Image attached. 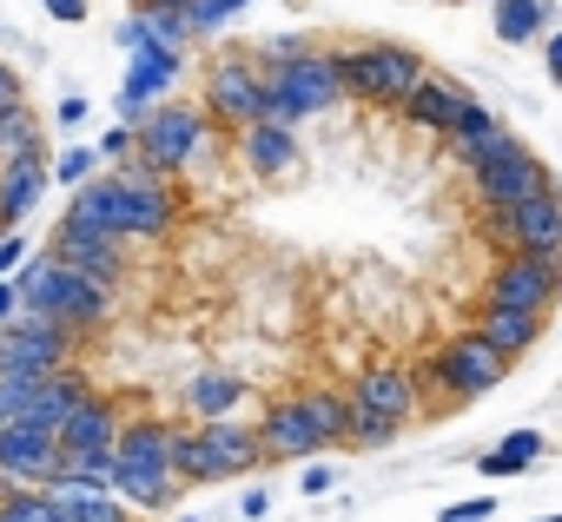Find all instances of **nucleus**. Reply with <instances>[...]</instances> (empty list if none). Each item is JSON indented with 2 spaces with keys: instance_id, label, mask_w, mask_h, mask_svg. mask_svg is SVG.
<instances>
[{
  "instance_id": "nucleus-2",
  "label": "nucleus",
  "mask_w": 562,
  "mask_h": 522,
  "mask_svg": "<svg viewBox=\"0 0 562 522\" xmlns=\"http://www.w3.org/2000/svg\"><path fill=\"white\" fill-rule=\"evenodd\" d=\"M14 285H21V311L54 318V325H67L74 338H87V331H100V325L113 318V285H100V279L60 265V258H47V251L21 258Z\"/></svg>"
},
{
  "instance_id": "nucleus-39",
  "label": "nucleus",
  "mask_w": 562,
  "mask_h": 522,
  "mask_svg": "<svg viewBox=\"0 0 562 522\" xmlns=\"http://www.w3.org/2000/svg\"><path fill=\"white\" fill-rule=\"evenodd\" d=\"M331 483H338V469H331V463H312V456H305V476H299V496H331Z\"/></svg>"
},
{
  "instance_id": "nucleus-46",
  "label": "nucleus",
  "mask_w": 562,
  "mask_h": 522,
  "mask_svg": "<svg viewBox=\"0 0 562 522\" xmlns=\"http://www.w3.org/2000/svg\"><path fill=\"white\" fill-rule=\"evenodd\" d=\"M54 120H60V126H87V100H60Z\"/></svg>"
},
{
  "instance_id": "nucleus-54",
  "label": "nucleus",
  "mask_w": 562,
  "mask_h": 522,
  "mask_svg": "<svg viewBox=\"0 0 562 522\" xmlns=\"http://www.w3.org/2000/svg\"><path fill=\"white\" fill-rule=\"evenodd\" d=\"M133 522H139V515H133Z\"/></svg>"
},
{
  "instance_id": "nucleus-52",
  "label": "nucleus",
  "mask_w": 562,
  "mask_h": 522,
  "mask_svg": "<svg viewBox=\"0 0 562 522\" xmlns=\"http://www.w3.org/2000/svg\"><path fill=\"white\" fill-rule=\"evenodd\" d=\"M186 522H199V515H186Z\"/></svg>"
},
{
  "instance_id": "nucleus-24",
  "label": "nucleus",
  "mask_w": 562,
  "mask_h": 522,
  "mask_svg": "<svg viewBox=\"0 0 562 522\" xmlns=\"http://www.w3.org/2000/svg\"><path fill=\"white\" fill-rule=\"evenodd\" d=\"M113 496H126L139 515H153V509H172L179 502V476L172 469H153V463H113Z\"/></svg>"
},
{
  "instance_id": "nucleus-20",
  "label": "nucleus",
  "mask_w": 562,
  "mask_h": 522,
  "mask_svg": "<svg viewBox=\"0 0 562 522\" xmlns=\"http://www.w3.org/2000/svg\"><path fill=\"white\" fill-rule=\"evenodd\" d=\"M238 152H245V166H251L258 179H278V172H292V166H299V133L258 120V126L238 133Z\"/></svg>"
},
{
  "instance_id": "nucleus-11",
  "label": "nucleus",
  "mask_w": 562,
  "mask_h": 522,
  "mask_svg": "<svg viewBox=\"0 0 562 522\" xmlns=\"http://www.w3.org/2000/svg\"><path fill=\"white\" fill-rule=\"evenodd\" d=\"M179 73H186V47H166V41L139 34V47H133V60H126V80H120V120L153 113L159 93L179 87Z\"/></svg>"
},
{
  "instance_id": "nucleus-51",
  "label": "nucleus",
  "mask_w": 562,
  "mask_h": 522,
  "mask_svg": "<svg viewBox=\"0 0 562 522\" xmlns=\"http://www.w3.org/2000/svg\"><path fill=\"white\" fill-rule=\"evenodd\" d=\"M536 522H562V515H536Z\"/></svg>"
},
{
  "instance_id": "nucleus-21",
  "label": "nucleus",
  "mask_w": 562,
  "mask_h": 522,
  "mask_svg": "<svg viewBox=\"0 0 562 522\" xmlns=\"http://www.w3.org/2000/svg\"><path fill=\"white\" fill-rule=\"evenodd\" d=\"M47 159L41 152H27V159H8V166H0V218H8V225H21L34 205H41V192H47Z\"/></svg>"
},
{
  "instance_id": "nucleus-53",
  "label": "nucleus",
  "mask_w": 562,
  "mask_h": 522,
  "mask_svg": "<svg viewBox=\"0 0 562 522\" xmlns=\"http://www.w3.org/2000/svg\"><path fill=\"white\" fill-rule=\"evenodd\" d=\"M133 8H139V0H133Z\"/></svg>"
},
{
  "instance_id": "nucleus-17",
  "label": "nucleus",
  "mask_w": 562,
  "mask_h": 522,
  "mask_svg": "<svg viewBox=\"0 0 562 522\" xmlns=\"http://www.w3.org/2000/svg\"><path fill=\"white\" fill-rule=\"evenodd\" d=\"M443 139H450V159H457L463 172H470V166H490V159H496V152H509V146H522V139H516L490 106H470V113H463V126H457V133H443Z\"/></svg>"
},
{
  "instance_id": "nucleus-30",
  "label": "nucleus",
  "mask_w": 562,
  "mask_h": 522,
  "mask_svg": "<svg viewBox=\"0 0 562 522\" xmlns=\"http://www.w3.org/2000/svg\"><path fill=\"white\" fill-rule=\"evenodd\" d=\"M542 443H549L542 430H509V436L476 463V469H483V476H516V469H529V463L542 456Z\"/></svg>"
},
{
  "instance_id": "nucleus-41",
  "label": "nucleus",
  "mask_w": 562,
  "mask_h": 522,
  "mask_svg": "<svg viewBox=\"0 0 562 522\" xmlns=\"http://www.w3.org/2000/svg\"><path fill=\"white\" fill-rule=\"evenodd\" d=\"M133 146H139V133H133V120H126V126H113V133L100 139V159H126Z\"/></svg>"
},
{
  "instance_id": "nucleus-15",
  "label": "nucleus",
  "mask_w": 562,
  "mask_h": 522,
  "mask_svg": "<svg viewBox=\"0 0 562 522\" xmlns=\"http://www.w3.org/2000/svg\"><path fill=\"white\" fill-rule=\"evenodd\" d=\"M470 179H476V198H483V205H522L529 192L549 185V172H542V159H536L529 146H509V152H496L490 166H470Z\"/></svg>"
},
{
  "instance_id": "nucleus-7",
  "label": "nucleus",
  "mask_w": 562,
  "mask_h": 522,
  "mask_svg": "<svg viewBox=\"0 0 562 522\" xmlns=\"http://www.w3.org/2000/svg\"><path fill=\"white\" fill-rule=\"evenodd\" d=\"M133 133H139V152L146 159H159L166 172H186L199 152H205V139H212V113L199 106H153V113H139L133 120Z\"/></svg>"
},
{
  "instance_id": "nucleus-22",
  "label": "nucleus",
  "mask_w": 562,
  "mask_h": 522,
  "mask_svg": "<svg viewBox=\"0 0 562 522\" xmlns=\"http://www.w3.org/2000/svg\"><path fill=\"white\" fill-rule=\"evenodd\" d=\"M476 338L490 344V351H503V358H522L536 338H542V311H516V305H483V318H476Z\"/></svg>"
},
{
  "instance_id": "nucleus-47",
  "label": "nucleus",
  "mask_w": 562,
  "mask_h": 522,
  "mask_svg": "<svg viewBox=\"0 0 562 522\" xmlns=\"http://www.w3.org/2000/svg\"><path fill=\"white\" fill-rule=\"evenodd\" d=\"M192 0H139V14H186Z\"/></svg>"
},
{
  "instance_id": "nucleus-26",
  "label": "nucleus",
  "mask_w": 562,
  "mask_h": 522,
  "mask_svg": "<svg viewBox=\"0 0 562 522\" xmlns=\"http://www.w3.org/2000/svg\"><path fill=\"white\" fill-rule=\"evenodd\" d=\"M113 463H153V469H172V423H159V417L126 423L120 443H113ZM172 476H179V469H172Z\"/></svg>"
},
{
  "instance_id": "nucleus-42",
  "label": "nucleus",
  "mask_w": 562,
  "mask_h": 522,
  "mask_svg": "<svg viewBox=\"0 0 562 522\" xmlns=\"http://www.w3.org/2000/svg\"><path fill=\"white\" fill-rule=\"evenodd\" d=\"M21 258H27V245H21V231H8V238H0V279H14Z\"/></svg>"
},
{
  "instance_id": "nucleus-6",
  "label": "nucleus",
  "mask_w": 562,
  "mask_h": 522,
  "mask_svg": "<svg viewBox=\"0 0 562 522\" xmlns=\"http://www.w3.org/2000/svg\"><path fill=\"white\" fill-rule=\"evenodd\" d=\"M205 113H212V126H232V133L258 126L265 120V67L245 54L212 60L205 67Z\"/></svg>"
},
{
  "instance_id": "nucleus-9",
  "label": "nucleus",
  "mask_w": 562,
  "mask_h": 522,
  "mask_svg": "<svg viewBox=\"0 0 562 522\" xmlns=\"http://www.w3.org/2000/svg\"><path fill=\"white\" fill-rule=\"evenodd\" d=\"M74 344L80 338L67 325L21 311V318L0 325V371H67L74 364Z\"/></svg>"
},
{
  "instance_id": "nucleus-23",
  "label": "nucleus",
  "mask_w": 562,
  "mask_h": 522,
  "mask_svg": "<svg viewBox=\"0 0 562 522\" xmlns=\"http://www.w3.org/2000/svg\"><path fill=\"white\" fill-rule=\"evenodd\" d=\"M199 436H205V450H212V463H218L225 476H245V469H258V463H265L258 430H245V423H232V417L199 423Z\"/></svg>"
},
{
  "instance_id": "nucleus-48",
  "label": "nucleus",
  "mask_w": 562,
  "mask_h": 522,
  "mask_svg": "<svg viewBox=\"0 0 562 522\" xmlns=\"http://www.w3.org/2000/svg\"><path fill=\"white\" fill-rule=\"evenodd\" d=\"M265 509H271V496H265V489H245V522H258Z\"/></svg>"
},
{
  "instance_id": "nucleus-36",
  "label": "nucleus",
  "mask_w": 562,
  "mask_h": 522,
  "mask_svg": "<svg viewBox=\"0 0 562 522\" xmlns=\"http://www.w3.org/2000/svg\"><path fill=\"white\" fill-rule=\"evenodd\" d=\"M93 172H100V146H74V152L54 166V179H60V185H87Z\"/></svg>"
},
{
  "instance_id": "nucleus-29",
  "label": "nucleus",
  "mask_w": 562,
  "mask_h": 522,
  "mask_svg": "<svg viewBox=\"0 0 562 522\" xmlns=\"http://www.w3.org/2000/svg\"><path fill=\"white\" fill-rule=\"evenodd\" d=\"M27 152H41V120L27 100H14V106H0V166L27 159Z\"/></svg>"
},
{
  "instance_id": "nucleus-35",
  "label": "nucleus",
  "mask_w": 562,
  "mask_h": 522,
  "mask_svg": "<svg viewBox=\"0 0 562 522\" xmlns=\"http://www.w3.org/2000/svg\"><path fill=\"white\" fill-rule=\"evenodd\" d=\"M245 8H251V0H192V8H186V27H192V41H205V34H225Z\"/></svg>"
},
{
  "instance_id": "nucleus-44",
  "label": "nucleus",
  "mask_w": 562,
  "mask_h": 522,
  "mask_svg": "<svg viewBox=\"0 0 562 522\" xmlns=\"http://www.w3.org/2000/svg\"><path fill=\"white\" fill-rule=\"evenodd\" d=\"M8 318H21V285L0 279V325H8Z\"/></svg>"
},
{
  "instance_id": "nucleus-1",
  "label": "nucleus",
  "mask_w": 562,
  "mask_h": 522,
  "mask_svg": "<svg viewBox=\"0 0 562 522\" xmlns=\"http://www.w3.org/2000/svg\"><path fill=\"white\" fill-rule=\"evenodd\" d=\"M67 218L74 225H93V231H120L133 245V238H166L172 218H179V198H172V185H139L126 172H113V179L93 172L87 185H74Z\"/></svg>"
},
{
  "instance_id": "nucleus-14",
  "label": "nucleus",
  "mask_w": 562,
  "mask_h": 522,
  "mask_svg": "<svg viewBox=\"0 0 562 522\" xmlns=\"http://www.w3.org/2000/svg\"><path fill=\"white\" fill-rule=\"evenodd\" d=\"M258 443H265V463H305L318 450H331L305 410V397H285V404H271L265 423H258Z\"/></svg>"
},
{
  "instance_id": "nucleus-34",
  "label": "nucleus",
  "mask_w": 562,
  "mask_h": 522,
  "mask_svg": "<svg viewBox=\"0 0 562 522\" xmlns=\"http://www.w3.org/2000/svg\"><path fill=\"white\" fill-rule=\"evenodd\" d=\"M397 436H404V417H384V410L351 404V443H358V450H391Z\"/></svg>"
},
{
  "instance_id": "nucleus-40",
  "label": "nucleus",
  "mask_w": 562,
  "mask_h": 522,
  "mask_svg": "<svg viewBox=\"0 0 562 522\" xmlns=\"http://www.w3.org/2000/svg\"><path fill=\"white\" fill-rule=\"evenodd\" d=\"M299 54H305V34H271V41H265V60H271V67H285V60H299Z\"/></svg>"
},
{
  "instance_id": "nucleus-31",
  "label": "nucleus",
  "mask_w": 562,
  "mask_h": 522,
  "mask_svg": "<svg viewBox=\"0 0 562 522\" xmlns=\"http://www.w3.org/2000/svg\"><path fill=\"white\" fill-rule=\"evenodd\" d=\"M172 469H179V483H225V469L212 463L199 430H172Z\"/></svg>"
},
{
  "instance_id": "nucleus-37",
  "label": "nucleus",
  "mask_w": 562,
  "mask_h": 522,
  "mask_svg": "<svg viewBox=\"0 0 562 522\" xmlns=\"http://www.w3.org/2000/svg\"><path fill=\"white\" fill-rule=\"evenodd\" d=\"M483 238L516 251V218H509V205H483Z\"/></svg>"
},
{
  "instance_id": "nucleus-49",
  "label": "nucleus",
  "mask_w": 562,
  "mask_h": 522,
  "mask_svg": "<svg viewBox=\"0 0 562 522\" xmlns=\"http://www.w3.org/2000/svg\"><path fill=\"white\" fill-rule=\"evenodd\" d=\"M549 80L562 87V34H549Z\"/></svg>"
},
{
  "instance_id": "nucleus-5",
  "label": "nucleus",
  "mask_w": 562,
  "mask_h": 522,
  "mask_svg": "<svg viewBox=\"0 0 562 522\" xmlns=\"http://www.w3.org/2000/svg\"><path fill=\"white\" fill-rule=\"evenodd\" d=\"M503 371H509L503 351H490L476 331H457V338L424 364V384L443 390V397H490V390L503 384Z\"/></svg>"
},
{
  "instance_id": "nucleus-33",
  "label": "nucleus",
  "mask_w": 562,
  "mask_h": 522,
  "mask_svg": "<svg viewBox=\"0 0 562 522\" xmlns=\"http://www.w3.org/2000/svg\"><path fill=\"white\" fill-rule=\"evenodd\" d=\"M305 410H312V423H318L325 443H351V397H338V390H305Z\"/></svg>"
},
{
  "instance_id": "nucleus-25",
  "label": "nucleus",
  "mask_w": 562,
  "mask_h": 522,
  "mask_svg": "<svg viewBox=\"0 0 562 522\" xmlns=\"http://www.w3.org/2000/svg\"><path fill=\"white\" fill-rule=\"evenodd\" d=\"M245 377H232V371H205V377H192L186 384V410H192V423H212V417H232L238 404H245Z\"/></svg>"
},
{
  "instance_id": "nucleus-38",
  "label": "nucleus",
  "mask_w": 562,
  "mask_h": 522,
  "mask_svg": "<svg viewBox=\"0 0 562 522\" xmlns=\"http://www.w3.org/2000/svg\"><path fill=\"white\" fill-rule=\"evenodd\" d=\"M490 515H496V496H470V502L437 509V522H490Z\"/></svg>"
},
{
  "instance_id": "nucleus-19",
  "label": "nucleus",
  "mask_w": 562,
  "mask_h": 522,
  "mask_svg": "<svg viewBox=\"0 0 562 522\" xmlns=\"http://www.w3.org/2000/svg\"><path fill=\"white\" fill-rule=\"evenodd\" d=\"M351 404L384 410V417H411V410H417V377H411L404 364H371V371L351 384Z\"/></svg>"
},
{
  "instance_id": "nucleus-12",
  "label": "nucleus",
  "mask_w": 562,
  "mask_h": 522,
  "mask_svg": "<svg viewBox=\"0 0 562 522\" xmlns=\"http://www.w3.org/2000/svg\"><path fill=\"white\" fill-rule=\"evenodd\" d=\"M54 469H60V430H47V423H34V417L0 423V483L41 489Z\"/></svg>"
},
{
  "instance_id": "nucleus-10",
  "label": "nucleus",
  "mask_w": 562,
  "mask_h": 522,
  "mask_svg": "<svg viewBox=\"0 0 562 522\" xmlns=\"http://www.w3.org/2000/svg\"><path fill=\"white\" fill-rule=\"evenodd\" d=\"M562 298V258L542 251H509L490 272V305H516V311H549Z\"/></svg>"
},
{
  "instance_id": "nucleus-4",
  "label": "nucleus",
  "mask_w": 562,
  "mask_h": 522,
  "mask_svg": "<svg viewBox=\"0 0 562 522\" xmlns=\"http://www.w3.org/2000/svg\"><path fill=\"white\" fill-rule=\"evenodd\" d=\"M338 67H345V100H371V106H404L411 87L424 80V60L391 41L351 47V54H338Z\"/></svg>"
},
{
  "instance_id": "nucleus-43",
  "label": "nucleus",
  "mask_w": 562,
  "mask_h": 522,
  "mask_svg": "<svg viewBox=\"0 0 562 522\" xmlns=\"http://www.w3.org/2000/svg\"><path fill=\"white\" fill-rule=\"evenodd\" d=\"M41 8H47L54 21H67V27H74V21H87V0H41Z\"/></svg>"
},
{
  "instance_id": "nucleus-3",
  "label": "nucleus",
  "mask_w": 562,
  "mask_h": 522,
  "mask_svg": "<svg viewBox=\"0 0 562 522\" xmlns=\"http://www.w3.org/2000/svg\"><path fill=\"white\" fill-rule=\"evenodd\" d=\"M331 106H345V67H338V54H312L305 47L285 67H265V120L271 126H292L299 133V120H318Z\"/></svg>"
},
{
  "instance_id": "nucleus-27",
  "label": "nucleus",
  "mask_w": 562,
  "mask_h": 522,
  "mask_svg": "<svg viewBox=\"0 0 562 522\" xmlns=\"http://www.w3.org/2000/svg\"><path fill=\"white\" fill-rule=\"evenodd\" d=\"M549 21H555L549 0H496V41L509 47H529L536 34H549Z\"/></svg>"
},
{
  "instance_id": "nucleus-13",
  "label": "nucleus",
  "mask_w": 562,
  "mask_h": 522,
  "mask_svg": "<svg viewBox=\"0 0 562 522\" xmlns=\"http://www.w3.org/2000/svg\"><path fill=\"white\" fill-rule=\"evenodd\" d=\"M47 258H60V265L100 279V285H120L126 279V238L120 231H93V225H74L60 218V231L47 238Z\"/></svg>"
},
{
  "instance_id": "nucleus-16",
  "label": "nucleus",
  "mask_w": 562,
  "mask_h": 522,
  "mask_svg": "<svg viewBox=\"0 0 562 522\" xmlns=\"http://www.w3.org/2000/svg\"><path fill=\"white\" fill-rule=\"evenodd\" d=\"M470 106H476V100H470L463 87H450V80H430V73H424V80L411 87V100H404V120H411L417 133H457Z\"/></svg>"
},
{
  "instance_id": "nucleus-50",
  "label": "nucleus",
  "mask_w": 562,
  "mask_h": 522,
  "mask_svg": "<svg viewBox=\"0 0 562 522\" xmlns=\"http://www.w3.org/2000/svg\"><path fill=\"white\" fill-rule=\"evenodd\" d=\"M8 231H14V225H8V218H0V238H8Z\"/></svg>"
},
{
  "instance_id": "nucleus-8",
  "label": "nucleus",
  "mask_w": 562,
  "mask_h": 522,
  "mask_svg": "<svg viewBox=\"0 0 562 522\" xmlns=\"http://www.w3.org/2000/svg\"><path fill=\"white\" fill-rule=\"evenodd\" d=\"M120 410L106 397H80L60 423V469H113V443H120Z\"/></svg>"
},
{
  "instance_id": "nucleus-18",
  "label": "nucleus",
  "mask_w": 562,
  "mask_h": 522,
  "mask_svg": "<svg viewBox=\"0 0 562 522\" xmlns=\"http://www.w3.org/2000/svg\"><path fill=\"white\" fill-rule=\"evenodd\" d=\"M516 218V251H542V258H562V198L542 185L529 192L522 205H509Z\"/></svg>"
},
{
  "instance_id": "nucleus-45",
  "label": "nucleus",
  "mask_w": 562,
  "mask_h": 522,
  "mask_svg": "<svg viewBox=\"0 0 562 522\" xmlns=\"http://www.w3.org/2000/svg\"><path fill=\"white\" fill-rule=\"evenodd\" d=\"M14 100H27V93H21V73L0 60V106H14Z\"/></svg>"
},
{
  "instance_id": "nucleus-32",
  "label": "nucleus",
  "mask_w": 562,
  "mask_h": 522,
  "mask_svg": "<svg viewBox=\"0 0 562 522\" xmlns=\"http://www.w3.org/2000/svg\"><path fill=\"white\" fill-rule=\"evenodd\" d=\"M47 377H54V371H0V423H14V417H27V410L41 404Z\"/></svg>"
},
{
  "instance_id": "nucleus-28",
  "label": "nucleus",
  "mask_w": 562,
  "mask_h": 522,
  "mask_svg": "<svg viewBox=\"0 0 562 522\" xmlns=\"http://www.w3.org/2000/svg\"><path fill=\"white\" fill-rule=\"evenodd\" d=\"M80 397H87V377L67 364V371H54V377H47V390H41V404H34L27 417H34V423H47V430H60V423H67V410H74Z\"/></svg>"
}]
</instances>
